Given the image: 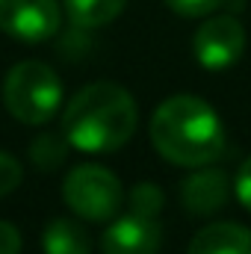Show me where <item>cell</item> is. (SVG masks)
Returning <instances> with one entry per match:
<instances>
[{
  "mask_svg": "<svg viewBox=\"0 0 251 254\" xmlns=\"http://www.w3.org/2000/svg\"><path fill=\"white\" fill-rule=\"evenodd\" d=\"M151 142L154 148L175 166H207L225 157V127L216 110L195 98L175 95L163 101L151 119Z\"/></svg>",
  "mask_w": 251,
  "mask_h": 254,
  "instance_id": "1",
  "label": "cell"
},
{
  "mask_svg": "<svg viewBox=\"0 0 251 254\" xmlns=\"http://www.w3.org/2000/svg\"><path fill=\"white\" fill-rule=\"evenodd\" d=\"M195 60L207 71L231 68L246 51V30L234 15H219L204 21V27L195 33Z\"/></svg>",
  "mask_w": 251,
  "mask_h": 254,
  "instance_id": "5",
  "label": "cell"
},
{
  "mask_svg": "<svg viewBox=\"0 0 251 254\" xmlns=\"http://www.w3.org/2000/svg\"><path fill=\"white\" fill-rule=\"evenodd\" d=\"M0 254H21V234L15 225L0 219Z\"/></svg>",
  "mask_w": 251,
  "mask_h": 254,
  "instance_id": "16",
  "label": "cell"
},
{
  "mask_svg": "<svg viewBox=\"0 0 251 254\" xmlns=\"http://www.w3.org/2000/svg\"><path fill=\"white\" fill-rule=\"evenodd\" d=\"M127 0H65V12L77 27H104L122 15Z\"/></svg>",
  "mask_w": 251,
  "mask_h": 254,
  "instance_id": "11",
  "label": "cell"
},
{
  "mask_svg": "<svg viewBox=\"0 0 251 254\" xmlns=\"http://www.w3.org/2000/svg\"><path fill=\"white\" fill-rule=\"evenodd\" d=\"M166 6L184 18H204L222 6V0H166Z\"/></svg>",
  "mask_w": 251,
  "mask_h": 254,
  "instance_id": "14",
  "label": "cell"
},
{
  "mask_svg": "<svg viewBox=\"0 0 251 254\" xmlns=\"http://www.w3.org/2000/svg\"><path fill=\"white\" fill-rule=\"evenodd\" d=\"M63 130L77 151H119L136 130V101L116 83H92L80 89L65 107Z\"/></svg>",
  "mask_w": 251,
  "mask_h": 254,
  "instance_id": "2",
  "label": "cell"
},
{
  "mask_svg": "<svg viewBox=\"0 0 251 254\" xmlns=\"http://www.w3.org/2000/svg\"><path fill=\"white\" fill-rule=\"evenodd\" d=\"M163 207V192L151 184H139L130 192V210L133 213H145V216H157Z\"/></svg>",
  "mask_w": 251,
  "mask_h": 254,
  "instance_id": "12",
  "label": "cell"
},
{
  "mask_svg": "<svg viewBox=\"0 0 251 254\" xmlns=\"http://www.w3.org/2000/svg\"><path fill=\"white\" fill-rule=\"evenodd\" d=\"M6 110L24 125H45L57 116L63 104V83L57 71L45 63H18L3 83Z\"/></svg>",
  "mask_w": 251,
  "mask_h": 254,
  "instance_id": "3",
  "label": "cell"
},
{
  "mask_svg": "<svg viewBox=\"0 0 251 254\" xmlns=\"http://www.w3.org/2000/svg\"><path fill=\"white\" fill-rule=\"evenodd\" d=\"M21 178H24L21 163H18L12 154L0 151V198H3V195H9V192L15 190V187L21 184Z\"/></svg>",
  "mask_w": 251,
  "mask_h": 254,
  "instance_id": "13",
  "label": "cell"
},
{
  "mask_svg": "<svg viewBox=\"0 0 251 254\" xmlns=\"http://www.w3.org/2000/svg\"><path fill=\"white\" fill-rule=\"evenodd\" d=\"M0 30L21 42H45L60 30L57 0H0Z\"/></svg>",
  "mask_w": 251,
  "mask_h": 254,
  "instance_id": "6",
  "label": "cell"
},
{
  "mask_svg": "<svg viewBox=\"0 0 251 254\" xmlns=\"http://www.w3.org/2000/svg\"><path fill=\"white\" fill-rule=\"evenodd\" d=\"M160 240H163V231L157 216L130 210L127 216L113 219V225L101 237V249L104 254H157Z\"/></svg>",
  "mask_w": 251,
  "mask_h": 254,
  "instance_id": "7",
  "label": "cell"
},
{
  "mask_svg": "<svg viewBox=\"0 0 251 254\" xmlns=\"http://www.w3.org/2000/svg\"><path fill=\"white\" fill-rule=\"evenodd\" d=\"M225 198H228V178L219 169L195 172V175H189L187 181L181 184V201L195 216L219 210L225 204Z\"/></svg>",
  "mask_w": 251,
  "mask_h": 254,
  "instance_id": "8",
  "label": "cell"
},
{
  "mask_svg": "<svg viewBox=\"0 0 251 254\" xmlns=\"http://www.w3.org/2000/svg\"><path fill=\"white\" fill-rule=\"evenodd\" d=\"M234 192H237V198H240V204L246 207L251 213V157L240 166V172H237V181H234Z\"/></svg>",
  "mask_w": 251,
  "mask_h": 254,
  "instance_id": "15",
  "label": "cell"
},
{
  "mask_svg": "<svg viewBox=\"0 0 251 254\" xmlns=\"http://www.w3.org/2000/svg\"><path fill=\"white\" fill-rule=\"evenodd\" d=\"M65 204L86 222H107L119 213L125 192L119 178L104 166H77L63 184Z\"/></svg>",
  "mask_w": 251,
  "mask_h": 254,
  "instance_id": "4",
  "label": "cell"
},
{
  "mask_svg": "<svg viewBox=\"0 0 251 254\" xmlns=\"http://www.w3.org/2000/svg\"><path fill=\"white\" fill-rule=\"evenodd\" d=\"M189 254H251V231L237 222H213L192 237Z\"/></svg>",
  "mask_w": 251,
  "mask_h": 254,
  "instance_id": "9",
  "label": "cell"
},
{
  "mask_svg": "<svg viewBox=\"0 0 251 254\" xmlns=\"http://www.w3.org/2000/svg\"><path fill=\"white\" fill-rule=\"evenodd\" d=\"M45 254H92L89 231L74 219H51L42 234Z\"/></svg>",
  "mask_w": 251,
  "mask_h": 254,
  "instance_id": "10",
  "label": "cell"
}]
</instances>
